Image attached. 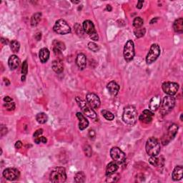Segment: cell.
I'll use <instances>...</instances> for the list:
<instances>
[{
    "label": "cell",
    "instance_id": "6da1fadb",
    "mask_svg": "<svg viewBox=\"0 0 183 183\" xmlns=\"http://www.w3.org/2000/svg\"><path fill=\"white\" fill-rule=\"evenodd\" d=\"M138 118V112L137 109L133 106H128L124 109L122 120L125 123L134 125Z\"/></svg>",
    "mask_w": 183,
    "mask_h": 183
},
{
    "label": "cell",
    "instance_id": "7a4b0ae2",
    "mask_svg": "<svg viewBox=\"0 0 183 183\" xmlns=\"http://www.w3.org/2000/svg\"><path fill=\"white\" fill-rule=\"evenodd\" d=\"M50 179L52 182L62 183L67 179V174L64 167H56L52 170L50 175Z\"/></svg>",
    "mask_w": 183,
    "mask_h": 183
},
{
    "label": "cell",
    "instance_id": "3957f363",
    "mask_svg": "<svg viewBox=\"0 0 183 183\" xmlns=\"http://www.w3.org/2000/svg\"><path fill=\"white\" fill-rule=\"evenodd\" d=\"M146 152L149 156H157L160 152V144L155 137H149L145 146Z\"/></svg>",
    "mask_w": 183,
    "mask_h": 183
},
{
    "label": "cell",
    "instance_id": "277c9868",
    "mask_svg": "<svg viewBox=\"0 0 183 183\" xmlns=\"http://www.w3.org/2000/svg\"><path fill=\"white\" fill-rule=\"evenodd\" d=\"M77 103L78 106L81 108L83 112L86 114L87 116L90 117L91 119L96 120L97 119V114L95 111L92 109V108L90 107V105L87 103V102H85V100H82L79 97H77L75 99Z\"/></svg>",
    "mask_w": 183,
    "mask_h": 183
},
{
    "label": "cell",
    "instance_id": "5b68a950",
    "mask_svg": "<svg viewBox=\"0 0 183 183\" xmlns=\"http://www.w3.org/2000/svg\"><path fill=\"white\" fill-rule=\"evenodd\" d=\"M83 29L84 32H86L87 34L90 36L94 41H97L99 39V36L97 34V31L95 30V25L93 22L90 20H86L83 22Z\"/></svg>",
    "mask_w": 183,
    "mask_h": 183
},
{
    "label": "cell",
    "instance_id": "8992f818",
    "mask_svg": "<svg viewBox=\"0 0 183 183\" xmlns=\"http://www.w3.org/2000/svg\"><path fill=\"white\" fill-rule=\"evenodd\" d=\"M54 31L59 34H67L71 32L70 27L64 20H59L55 22Z\"/></svg>",
    "mask_w": 183,
    "mask_h": 183
},
{
    "label": "cell",
    "instance_id": "52a82bcc",
    "mask_svg": "<svg viewBox=\"0 0 183 183\" xmlns=\"http://www.w3.org/2000/svg\"><path fill=\"white\" fill-rule=\"evenodd\" d=\"M160 55V46L157 44H153L151 46L149 51L146 57V62L148 64H150L155 62L157 59L159 57Z\"/></svg>",
    "mask_w": 183,
    "mask_h": 183
},
{
    "label": "cell",
    "instance_id": "ba28073f",
    "mask_svg": "<svg viewBox=\"0 0 183 183\" xmlns=\"http://www.w3.org/2000/svg\"><path fill=\"white\" fill-rule=\"evenodd\" d=\"M124 57L127 62H130L135 57V46L132 40H128L124 47Z\"/></svg>",
    "mask_w": 183,
    "mask_h": 183
},
{
    "label": "cell",
    "instance_id": "9c48e42d",
    "mask_svg": "<svg viewBox=\"0 0 183 183\" xmlns=\"http://www.w3.org/2000/svg\"><path fill=\"white\" fill-rule=\"evenodd\" d=\"M110 155L112 160L117 164H122L126 160V155L119 147H112L110 150Z\"/></svg>",
    "mask_w": 183,
    "mask_h": 183
},
{
    "label": "cell",
    "instance_id": "30bf717a",
    "mask_svg": "<svg viewBox=\"0 0 183 183\" xmlns=\"http://www.w3.org/2000/svg\"><path fill=\"white\" fill-rule=\"evenodd\" d=\"M177 131H178V126L177 125L172 124V125H170L169 127L168 130H167V135L163 136V137L162 138V143L164 145L168 144L175 137V135L177 133Z\"/></svg>",
    "mask_w": 183,
    "mask_h": 183
},
{
    "label": "cell",
    "instance_id": "8fae6325",
    "mask_svg": "<svg viewBox=\"0 0 183 183\" xmlns=\"http://www.w3.org/2000/svg\"><path fill=\"white\" fill-rule=\"evenodd\" d=\"M163 92L167 95L173 96L177 93L179 90V85L175 82H164L162 85Z\"/></svg>",
    "mask_w": 183,
    "mask_h": 183
},
{
    "label": "cell",
    "instance_id": "7c38bea8",
    "mask_svg": "<svg viewBox=\"0 0 183 183\" xmlns=\"http://www.w3.org/2000/svg\"><path fill=\"white\" fill-rule=\"evenodd\" d=\"M175 105V99L173 96L167 95L164 97L163 104H162V109L165 112L171 111Z\"/></svg>",
    "mask_w": 183,
    "mask_h": 183
},
{
    "label": "cell",
    "instance_id": "4fadbf2b",
    "mask_svg": "<svg viewBox=\"0 0 183 183\" xmlns=\"http://www.w3.org/2000/svg\"><path fill=\"white\" fill-rule=\"evenodd\" d=\"M87 102L92 109H98L100 107V100L99 97L95 93H88L86 96Z\"/></svg>",
    "mask_w": 183,
    "mask_h": 183
},
{
    "label": "cell",
    "instance_id": "5bb4252c",
    "mask_svg": "<svg viewBox=\"0 0 183 183\" xmlns=\"http://www.w3.org/2000/svg\"><path fill=\"white\" fill-rule=\"evenodd\" d=\"M20 173L17 169L7 168L3 172V176L9 181H13L20 177Z\"/></svg>",
    "mask_w": 183,
    "mask_h": 183
},
{
    "label": "cell",
    "instance_id": "9a60e30c",
    "mask_svg": "<svg viewBox=\"0 0 183 183\" xmlns=\"http://www.w3.org/2000/svg\"><path fill=\"white\" fill-rule=\"evenodd\" d=\"M76 64L78 68L81 70H83L87 66V57L84 54L80 53L76 58Z\"/></svg>",
    "mask_w": 183,
    "mask_h": 183
},
{
    "label": "cell",
    "instance_id": "2e32d148",
    "mask_svg": "<svg viewBox=\"0 0 183 183\" xmlns=\"http://www.w3.org/2000/svg\"><path fill=\"white\" fill-rule=\"evenodd\" d=\"M161 104V99L159 96H155L151 99L149 103V109L151 111H156L160 107Z\"/></svg>",
    "mask_w": 183,
    "mask_h": 183
},
{
    "label": "cell",
    "instance_id": "e0dca14e",
    "mask_svg": "<svg viewBox=\"0 0 183 183\" xmlns=\"http://www.w3.org/2000/svg\"><path fill=\"white\" fill-rule=\"evenodd\" d=\"M107 88L109 94L112 96H116L120 90V86L114 81H112L108 83L107 85Z\"/></svg>",
    "mask_w": 183,
    "mask_h": 183
},
{
    "label": "cell",
    "instance_id": "ac0fdd59",
    "mask_svg": "<svg viewBox=\"0 0 183 183\" xmlns=\"http://www.w3.org/2000/svg\"><path fill=\"white\" fill-rule=\"evenodd\" d=\"M77 117L79 120V128L80 130H85L89 125V122L87 118L82 114L81 112H77Z\"/></svg>",
    "mask_w": 183,
    "mask_h": 183
},
{
    "label": "cell",
    "instance_id": "d6986e66",
    "mask_svg": "<svg viewBox=\"0 0 183 183\" xmlns=\"http://www.w3.org/2000/svg\"><path fill=\"white\" fill-rule=\"evenodd\" d=\"M118 168H119L118 164L114 161L109 163L107 165V167H106V175H107V177L115 173L117 171Z\"/></svg>",
    "mask_w": 183,
    "mask_h": 183
},
{
    "label": "cell",
    "instance_id": "ffe728a7",
    "mask_svg": "<svg viewBox=\"0 0 183 183\" xmlns=\"http://www.w3.org/2000/svg\"><path fill=\"white\" fill-rule=\"evenodd\" d=\"M20 59L18 58V57H17V55H13L10 56V57L9 58L8 64L9 67L11 69H17V68L19 67V65H20Z\"/></svg>",
    "mask_w": 183,
    "mask_h": 183
},
{
    "label": "cell",
    "instance_id": "44dd1931",
    "mask_svg": "<svg viewBox=\"0 0 183 183\" xmlns=\"http://www.w3.org/2000/svg\"><path fill=\"white\" fill-rule=\"evenodd\" d=\"M182 173H183V167L181 165H178L174 169L172 172V179L175 181L180 180L182 178Z\"/></svg>",
    "mask_w": 183,
    "mask_h": 183
},
{
    "label": "cell",
    "instance_id": "7402d4cb",
    "mask_svg": "<svg viewBox=\"0 0 183 183\" xmlns=\"http://www.w3.org/2000/svg\"><path fill=\"white\" fill-rule=\"evenodd\" d=\"M50 53L48 49L42 48L40 50L39 53V57L42 63H46V62H47L49 58H50Z\"/></svg>",
    "mask_w": 183,
    "mask_h": 183
},
{
    "label": "cell",
    "instance_id": "603a6c76",
    "mask_svg": "<svg viewBox=\"0 0 183 183\" xmlns=\"http://www.w3.org/2000/svg\"><path fill=\"white\" fill-rule=\"evenodd\" d=\"M52 69H53L56 73H58V74L62 73L64 70L63 64H62V62H61L60 60L53 61V62H52Z\"/></svg>",
    "mask_w": 183,
    "mask_h": 183
},
{
    "label": "cell",
    "instance_id": "cb8c5ba5",
    "mask_svg": "<svg viewBox=\"0 0 183 183\" xmlns=\"http://www.w3.org/2000/svg\"><path fill=\"white\" fill-rule=\"evenodd\" d=\"M173 29L175 32L181 34L183 32V19L179 18L174 22Z\"/></svg>",
    "mask_w": 183,
    "mask_h": 183
},
{
    "label": "cell",
    "instance_id": "d4e9b609",
    "mask_svg": "<svg viewBox=\"0 0 183 183\" xmlns=\"http://www.w3.org/2000/svg\"><path fill=\"white\" fill-rule=\"evenodd\" d=\"M149 163L153 166L162 167L164 164V159L163 157H157V156H150L149 159Z\"/></svg>",
    "mask_w": 183,
    "mask_h": 183
},
{
    "label": "cell",
    "instance_id": "484cf974",
    "mask_svg": "<svg viewBox=\"0 0 183 183\" xmlns=\"http://www.w3.org/2000/svg\"><path fill=\"white\" fill-rule=\"evenodd\" d=\"M36 120L38 123L39 124H44L47 122L48 117L46 114L44 112L38 113L36 116Z\"/></svg>",
    "mask_w": 183,
    "mask_h": 183
},
{
    "label": "cell",
    "instance_id": "4316f807",
    "mask_svg": "<svg viewBox=\"0 0 183 183\" xmlns=\"http://www.w3.org/2000/svg\"><path fill=\"white\" fill-rule=\"evenodd\" d=\"M41 17L42 14L39 13V12H37V13H35L34 15H33L32 19H31V25H32V27H35V26L37 25L40 22V20H41Z\"/></svg>",
    "mask_w": 183,
    "mask_h": 183
},
{
    "label": "cell",
    "instance_id": "83f0119b",
    "mask_svg": "<svg viewBox=\"0 0 183 183\" xmlns=\"http://www.w3.org/2000/svg\"><path fill=\"white\" fill-rule=\"evenodd\" d=\"M85 179H86V176H85V173L82 171L77 172L75 175H74V181L77 183L85 182Z\"/></svg>",
    "mask_w": 183,
    "mask_h": 183
},
{
    "label": "cell",
    "instance_id": "f1b7e54d",
    "mask_svg": "<svg viewBox=\"0 0 183 183\" xmlns=\"http://www.w3.org/2000/svg\"><path fill=\"white\" fill-rule=\"evenodd\" d=\"M10 48H11L12 51L15 53L18 52L20 49V44L19 42H17V40H12L10 42Z\"/></svg>",
    "mask_w": 183,
    "mask_h": 183
},
{
    "label": "cell",
    "instance_id": "f546056e",
    "mask_svg": "<svg viewBox=\"0 0 183 183\" xmlns=\"http://www.w3.org/2000/svg\"><path fill=\"white\" fill-rule=\"evenodd\" d=\"M101 112H102V116H103L106 120H109V121H112V120L114 119V115L111 112L106 110V109H103Z\"/></svg>",
    "mask_w": 183,
    "mask_h": 183
},
{
    "label": "cell",
    "instance_id": "4dcf8cb0",
    "mask_svg": "<svg viewBox=\"0 0 183 183\" xmlns=\"http://www.w3.org/2000/svg\"><path fill=\"white\" fill-rule=\"evenodd\" d=\"M145 32H146V30L144 28H142V27L135 28V30H134V34H135L136 37L140 38L145 34Z\"/></svg>",
    "mask_w": 183,
    "mask_h": 183
},
{
    "label": "cell",
    "instance_id": "1f68e13d",
    "mask_svg": "<svg viewBox=\"0 0 183 183\" xmlns=\"http://www.w3.org/2000/svg\"><path fill=\"white\" fill-rule=\"evenodd\" d=\"M53 48L58 49V50L62 51V50H65V44L62 42L59 41V40H55L53 42Z\"/></svg>",
    "mask_w": 183,
    "mask_h": 183
},
{
    "label": "cell",
    "instance_id": "d6a6232c",
    "mask_svg": "<svg viewBox=\"0 0 183 183\" xmlns=\"http://www.w3.org/2000/svg\"><path fill=\"white\" fill-rule=\"evenodd\" d=\"M139 119L141 122H144L145 124H149L152 121V117L147 116L142 113V114L139 117Z\"/></svg>",
    "mask_w": 183,
    "mask_h": 183
},
{
    "label": "cell",
    "instance_id": "836d02e7",
    "mask_svg": "<svg viewBox=\"0 0 183 183\" xmlns=\"http://www.w3.org/2000/svg\"><path fill=\"white\" fill-rule=\"evenodd\" d=\"M143 24H144L143 20H142V19L139 17H136L133 21V26L135 28L142 27V25H143Z\"/></svg>",
    "mask_w": 183,
    "mask_h": 183
},
{
    "label": "cell",
    "instance_id": "e575fe53",
    "mask_svg": "<svg viewBox=\"0 0 183 183\" xmlns=\"http://www.w3.org/2000/svg\"><path fill=\"white\" fill-rule=\"evenodd\" d=\"M74 30L78 36H82L84 34V29L79 23H76L74 26Z\"/></svg>",
    "mask_w": 183,
    "mask_h": 183
},
{
    "label": "cell",
    "instance_id": "d590c367",
    "mask_svg": "<svg viewBox=\"0 0 183 183\" xmlns=\"http://www.w3.org/2000/svg\"><path fill=\"white\" fill-rule=\"evenodd\" d=\"M88 47L90 50H92V52H97L100 50V47L98 46L97 44H95V42H90L88 44Z\"/></svg>",
    "mask_w": 183,
    "mask_h": 183
},
{
    "label": "cell",
    "instance_id": "8d00e7d4",
    "mask_svg": "<svg viewBox=\"0 0 183 183\" xmlns=\"http://www.w3.org/2000/svg\"><path fill=\"white\" fill-rule=\"evenodd\" d=\"M4 107L6 108L7 110L8 111H13L15 109V102H6L4 104Z\"/></svg>",
    "mask_w": 183,
    "mask_h": 183
},
{
    "label": "cell",
    "instance_id": "74e56055",
    "mask_svg": "<svg viewBox=\"0 0 183 183\" xmlns=\"http://www.w3.org/2000/svg\"><path fill=\"white\" fill-rule=\"evenodd\" d=\"M28 72V64L27 60H25L23 62V64H22V75L26 76V74H27Z\"/></svg>",
    "mask_w": 183,
    "mask_h": 183
},
{
    "label": "cell",
    "instance_id": "f35d334b",
    "mask_svg": "<svg viewBox=\"0 0 183 183\" xmlns=\"http://www.w3.org/2000/svg\"><path fill=\"white\" fill-rule=\"evenodd\" d=\"M84 151H85V155L87 156V157H91L92 156V147H90V145H86L84 148Z\"/></svg>",
    "mask_w": 183,
    "mask_h": 183
},
{
    "label": "cell",
    "instance_id": "ab89813d",
    "mask_svg": "<svg viewBox=\"0 0 183 183\" xmlns=\"http://www.w3.org/2000/svg\"><path fill=\"white\" fill-rule=\"evenodd\" d=\"M34 142H35L36 144H39L40 142H42V143H47V139L46 137H42V136H40V137H36V138L34 139Z\"/></svg>",
    "mask_w": 183,
    "mask_h": 183
},
{
    "label": "cell",
    "instance_id": "60d3db41",
    "mask_svg": "<svg viewBox=\"0 0 183 183\" xmlns=\"http://www.w3.org/2000/svg\"><path fill=\"white\" fill-rule=\"evenodd\" d=\"M42 133H43L42 129H39V130H36V132H34V135H33V136H34V138H36V137H40V136L42 135Z\"/></svg>",
    "mask_w": 183,
    "mask_h": 183
},
{
    "label": "cell",
    "instance_id": "b9f144b4",
    "mask_svg": "<svg viewBox=\"0 0 183 183\" xmlns=\"http://www.w3.org/2000/svg\"><path fill=\"white\" fill-rule=\"evenodd\" d=\"M53 50H54V53H55V55L57 56V57H62V53L61 50H58V49H56V48H53Z\"/></svg>",
    "mask_w": 183,
    "mask_h": 183
},
{
    "label": "cell",
    "instance_id": "7bdbcfd3",
    "mask_svg": "<svg viewBox=\"0 0 183 183\" xmlns=\"http://www.w3.org/2000/svg\"><path fill=\"white\" fill-rule=\"evenodd\" d=\"M142 113H143V114H146V115L149 116V117L154 116V113H153V112L149 110V109H144Z\"/></svg>",
    "mask_w": 183,
    "mask_h": 183
},
{
    "label": "cell",
    "instance_id": "ee69618b",
    "mask_svg": "<svg viewBox=\"0 0 183 183\" xmlns=\"http://www.w3.org/2000/svg\"><path fill=\"white\" fill-rule=\"evenodd\" d=\"M7 133V128L6 127H4V125H1V136H4L5 134Z\"/></svg>",
    "mask_w": 183,
    "mask_h": 183
},
{
    "label": "cell",
    "instance_id": "f6af8a7d",
    "mask_svg": "<svg viewBox=\"0 0 183 183\" xmlns=\"http://www.w3.org/2000/svg\"><path fill=\"white\" fill-rule=\"evenodd\" d=\"M89 135H90V138L94 139L95 137V132L93 130H90L89 132Z\"/></svg>",
    "mask_w": 183,
    "mask_h": 183
},
{
    "label": "cell",
    "instance_id": "bcb514c9",
    "mask_svg": "<svg viewBox=\"0 0 183 183\" xmlns=\"http://www.w3.org/2000/svg\"><path fill=\"white\" fill-rule=\"evenodd\" d=\"M22 147V143L21 141H17V142H16V143H15V147H16L17 149H20Z\"/></svg>",
    "mask_w": 183,
    "mask_h": 183
},
{
    "label": "cell",
    "instance_id": "7dc6e473",
    "mask_svg": "<svg viewBox=\"0 0 183 183\" xmlns=\"http://www.w3.org/2000/svg\"><path fill=\"white\" fill-rule=\"evenodd\" d=\"M143 3H144V1H138V2H137V8L142 9Z\"/></svg>",
    "mask_w": 183,
    "mask_h": 183
},
{
    "label": "cell",
    "instance_id": "c3c4849f",
    "mask_svg": "<svg viewBox=\"0 0 183 183\" xmlns=\"http://www.w3.org/2000/svg\"><path fill=\"white\" fill-rule=\"evenodd\" d=\"M4 101L5 102H12V99L10 97L7 96V97H5L4 98Z\"/></svg>",
    "mask_w": 183,
    "mask_h": 183
},
{
    "label": "cell",
    "instance_id": "681fc988",
    "mask_svg": "<svg viewBox=\"0 0 183 183\" xmlns=\"http://www.w3.org/2000/svg\"><path fill=\"white\" fill-rule=\"evenodd\" d=\"M4 83H5V85H6V86H8V85H10V82H9V81L8 79H5V78H4Z\"/></svg>",
    "mask_w": 183,
    "mask_h": 183
},
{
    "label": "cell",
    "instance_id": "f907efd6",
    "mask_svg": "<svg viewBox=\"0 0 183 183\" xmlns=\"http://www.w3.org/2000/svg\"><path fill=\"white\" fill-rule=\"evenodd\" d=\"M112 9V7L110 6V5H107V11L111 12Z\"/></svg>",
    "mask_w": 183,
    "mask_h": 183
},
{
    "label": "cell",
    "instance_id": "816d5d0a",
    "mask_svg": "<svg viewBox=\"0 0 183 183\" xmlns=\"http://www.w3.org/2000/svg\"><path fill=\"white\" fill-rule=\"evenodd\" d=\"M1 42H3L4 44H7L8 41H7V39H3V38H1Z\"/></svg>",
    "mask_w": 183,
    "mask_h": 183
},
{
    "label": "cell",
    "instance_id": "f5cc1de1",
    "mask_svg": "<svg viewBox=\"0 0 183 183\" xmlns=\"http://www.w3.org/2000/svg\"><path fill=\"white\" fill-rule=\"evenodd\" d=\"M72 2L74 3V4H77V3H79L80 1H72Z\"/></svg>",
    "mask_w": 183,
    "mask_h": 183
}]
</instances>
